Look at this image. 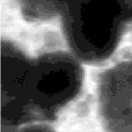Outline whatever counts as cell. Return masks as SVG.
I'll use <instances>...</instances> for the list:
<instances>
[{"label":"cell","instance_id":"8992f818","mask_svg":"<svg viewBox=\"0 0 132 132\" xmlns=\"http://www.w3.org/2000/svg\"><path fill=\"white\" fill-rule=\"evenodd\" d=\"M131 25H132V22H131Z\"/></svg>","mask_w":132,"mask_h":132},{"label":"cell","instance_id":"5b68a950","mask_svg":"<svg viewBox=\"0 0 132 132\" xmlns=\"http://www.w3.org/2000/svg\"><path fill=\"white\" fill-rule=\"evenodd\" d=\"M15 132H57L47 122H34L18 128Z\"/></svg>","mask_w":132,"mask_h":132},{"label":"cell","instance_id":"3957f363","mask_svg":"<svg viewBox=\"0 0 132 132\" xmlns=\"http://www.w3.org/2000/svg\"><path fill=\"white\" fill-rule=\"evenodd\" d=\"M99 117L106 132H132V58L103 71L98 77Z\"/></svg>","mask_w":132,"mask_h":132},{"label":"cell","instance_id":"277c9868","mask_svg":"<svg viewBox=\"0 0 132 132\" xmlns=\"http://www.w3.org/2000/svg\"><path fill=\"white\" fill-rule=\"evenodd\" d=\"M23 18L30 23H42L59 18L60 0H18Z\"/></svg>","mask_w":132,"mask_h":132},{"label":"cell","instance_id":"6da1fadb","mask_svg":"<svg viewBox=\"0 0 132 132\" xmlns=\"http://www.w3.org/2000/svg\"><path fill=\"white\" fill-rule=\"evenodd\" d=\"M82 63L70 52L31 57L14 42L1 50V123L19 128L55 120L83 86Z\"/></svg>","mask_w":132,"mask_h":132},{"label":"cell","instance_id":"7a4b0ae2","mask_svg":"<svg viewBox=\"0 0 132 132\" xmlns=\"http://www.w3.org/2000/svg\"><path fill=\"white\" fill-rule=\"evenodd\" d=\"M58 18L69 51L84 64H99L131 24L132 0H60Z\"/></svg>","mask_w":132,"mask_h":132}]
</instances>
